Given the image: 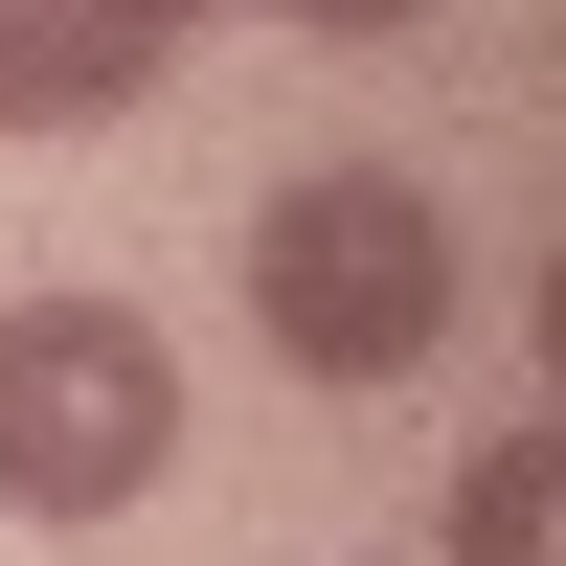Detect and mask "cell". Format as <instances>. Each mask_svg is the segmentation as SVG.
Listing matches in <instances>:
<instances>
[{
    "instance_id": "cell-1",
    "label": "cell",
    "mask_w": 566,
    "mask_h": 566,
    "mask_svg": "<svg viewBox=\"0 0 566 566\" xmlns=\"http://www.w3.org/2000/svg\"><path fill=\"white\" fill-rule=\"evenodd\" d=\"M250 340L295 386H408L453 340V205L408 159H317L250 205Z\"/></svg>"
},
{
    "instance_id": "cell-2",
    "label": "cell",
    "mask_w": 566,
    "mask_h": 566,
    "mask_svg": "<svg viewBox=\"0 0 566 566\" xmlns=\"http://www.w3.org/2000/svg\"><path fill=\"white\" fill-rule=\"evenodd\" d=\"M181 476V363L136 295H0V522H136Z\"/></svg>"
},
{
    "instance_id": "cell-3",
    "label": "cell",
    "mask_w": 566,
    "mask_h": 566,
    "mask_svg": "<svg viewBox=\"0 0 566 566\" xmlns=\"http://www.w3.org/2000/svg\"><path fill=\"white\" fill-rule=\"evenodd\" d=\"M181 45L136 23V0H0V136H91V114H136Z\"/></svg>"
},
{
    "instance_id": "cell-4",
    "label": "cell",
    "mask_w": 566,
    "mask_h": 566,
    "mask_svg": "<svg viewBox=\"0 0 566 566\" xmlns=\"http://www.w3.org/2000/svg\"><path fill=\"white\" fill-rule=\"evenodd\" d=\"M544 522H566V453H544V431H499V453H476V499H453V566H544Z\"/></svg>"
},
{
    "instance_id": "cell-5",
    "label": "cell",
    "mask_w": 566,
    "mask_h": 566,
    "mask_svg": "<svg viewBox=\"0 0 566 566\" xmlns=\"http://www.w3.org/2000/svg\"><path fill=\"white\" fill-rule=\"evenodd\" d=\"M250 23H340V45H386V23H431V0H250Z\"/></svg>"
},
{
    "instance_id": "cell-6",
    "label": "cell",
    "mask_w": 566,
    "mask_h": 566,
    "mask_svg": "<svg viewBox=\"0 0 566 566\" xmlns=\"http://www.w3.org/2000/svg\"><path fill=\"white\" fill-rule=\"evenodd\" d=\"M136 23H159V45H181V23H227V0H136Z\"/></svg>"
}]
</instances>
